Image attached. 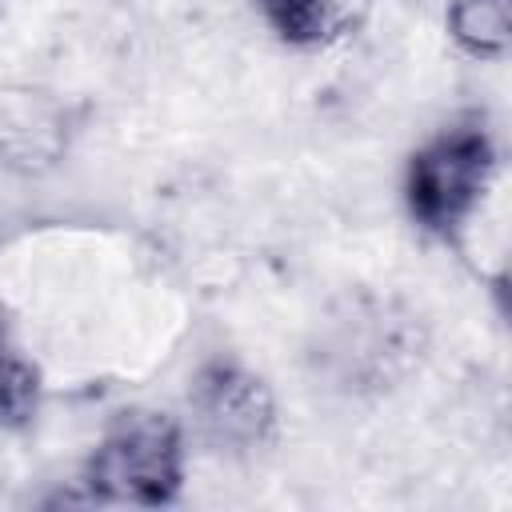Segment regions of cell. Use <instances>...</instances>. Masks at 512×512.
Listing matches in <instances>:
<instances>
[{
	"label": "cell",
	"mask_w": 512,
	"mask_h": 512,
	"mask_svg": "<svg viewBox=\"0 0 512 512\" xmlns=\"http://www.w3.org/2000/svg\"><path fill=\"white\" fill-rule=\"evenodd\" d=\"M448 36L468 56H504L512 36V0H452Z\"/></svg>",
	"instance_id": "5b68a950"
},
{
	"label": "cell",
	"mask_w": 512,
	"mask_h": 512,
	"mask_svg": "<svg viewBox=\"0 0 512 512\" xmlns=\"http://www.w3.org/2000/svg\"><path fill=\"white\" fill-rule=\"evenodd\" d=\"M272 32L296 48H320L360 24L364 0H256Z\"/></svg>",
	"instance_id": "277c9868"
},
{
	"label": "cell",
	"mask_w": 512,
	"mask_h": 512,
	"mask_svg": "<svg viewBox=\"0 0 512 512\" xmlns=\"http://www.w3.org/2000/svg\"><path fill=\"white\" fill-rule=\"evenodd\" d=\"M40 408V376L20 352L12 324L0 308V428H24Z\"/></svg>",
	"instance_id": "8992f818"
},
{
	"label": "cell",
	"mask_w": 512,
	"mask_h": 512,
	"mask_svg": "<svg viewBox=\"0 0 512 512\" xmlns=\"http://www.w3.org/2000/svg\"><path fill=\"white\" fill-rule=\"evenodd\" d=\"M492 168H496V148L480 120L436 132L408 160L404 196L412 220L432 236H456L464 220L476 212Z\"/></svg>",
	"instance_id": "7a4b0ae2"
},
{
	"label": "cell",
	"mask_w": 512,
	"mask_h": 512,
	"mask_svg": "<svg viewBox=\"0 0 512 512\" xmlns=\"http://www.w3.org/2000/svg\"><path fill=\"white\" fill-rule=\"evenodd\" d=\"M84 480L96 500L156 508L176 500L184 484V436L172 416L128 408L100 432Z\"/></svg>",
	"instance_id": "6da1fadb"
},
{
	"label": "cell",
	"mask_w": 512,
	"mask_h": 512,
	"mask_svg": "<svg viewBox=\"0 0 512 512\" xmlns=\"http://www.w3.org/2000/svg\"><path fill=\"white\" fill-rule=\"evenodd\" d=\"M188 400L200 432L220 452H252L272 440V428H276L272 392L256 372L232 360L204 364L192 380Z\"/></svg>",
	"instance_id": "3957f363"
}]
</instances>
